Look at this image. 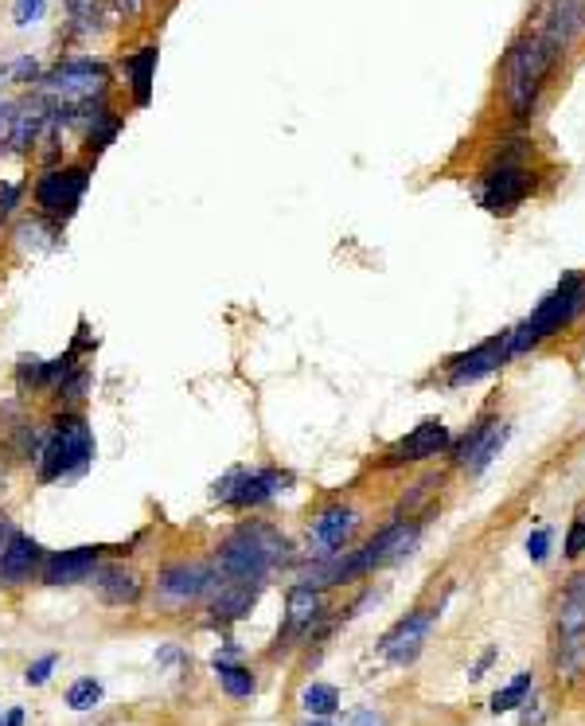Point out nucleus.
I'll return each instance as SVG.
<instances>
[{
  "mask_svg": "<svg viewBox=\"0 0 585 726\" xmlns=\"http://www.w3.org/2000/svg\"><path fill=\"white\" fill-rule=\"evenodd\" d=\"M289 543L273 523L242 520L231 528L211 554V570L219 582H247V587H265V578L289 562Z\"/></svg>",
  "mask_w": 585,
  "mask_h": 726,
  "instance_id": "1",
  "label": "nucleus"
},
{
  "mask_svg": "<svg viewBox=\"0 0 585 726\" xmlns=\"http://www.w3.org/2000/svg\"><path fill=\"white\" fill-rule=\"evenodd\" d=\"M94 465V426L86 422L83 411H59L48 422L43 434V449L35 457V480L40 485H55V480L83 477Z\"/></svg>",
  "mask_w": 585,
  "mask_h": 726,
  "instance_id": "2",
  "label": "nucleus"
},
{
  "mask_svg": "<svg viewBox=\"0 0 585 726\" xmlns=\"http://www.w3.org/2000/svg\"><path fill=\"white\" fill-rule=\"evenodd\" d=\"M35 94L48 102L51 114L71 117L109 102V66L102 59H63L35 83Z\"/></svg>",
  "mask_w": 585,
  "mask_h": 726,
  "instance_id": "3",
  "label": "nucleus"
},
{
  "mask_svg": "<svg viewBox=\"0 0 585 726\" xmlns=\"http://www.w3.org/2000/svg\"><path fill=\"white\" fill-rule=\"evenodd\" d=\"M554 59H558V51H554L543 35L520 40L508 51V63H503V91H508V106L515 117H531L539 94H543L546 75L554 71Z\"/></svg>",
  "mask_w": 585,
  "mask_h": 726,
  "instance_id": "4",
  "label": "nucleus"
},
{
  "mask_svg": "<svg viewBox=\"0 0 585 726\" xmlns=\"http://www.w3.org/2000/svg\"><path fill=\"white\" fill-rule=\"evenodd\" d=\"M293 488V473L278 469V465H258V469H227L223 477L211 485V500L219 508H231V512H254V508H265L278 496H285Z\"/></svg>",
  "mask_w": 585,
  "mask_h": 726,
  "instance_id": "5",
  "label": "nucleus"
},
{
  "mask_svg": "<svg viewBox=\"0 0 585 726\" xmlns=\"http://www.w3.org/2000/svg\"><path fill=\"white\" fill-rule=\"evenodd\" d=\"M582 305H585V281L577 278V273H566L551 298H546L520 329L508 332V355H520V352H527V348H535L539 340L562 332L577 313H582Z\"/></svg>",
  "mask_w": 585,
  "mask_h": 726,
  "instance_id": "6",
  "label": "nucleus"
},
{
  "mask_svg": "<svg viewBox=\"0 0 585 726\" xmlns=\"http://www.w3.org/2000/svg\"><path fill=\"white\" fill-rule=\"evenodd\" d=\"M86 191H91V165L86 160L83 165H48L35 176V188H32L35 215L63 231L75 219L79 207H83Z\"/></svg>",
  "mask_w": 585,
  "mask_h": 726,
  "instance_id": "7",
  "label": "nucleus"
},
{
  "mask_svg": "<svg viewBox=\"0 0 585 726\" xmlns=\"http://www.w3.org/2000/svg\"><path fill=\"white\" fill-rule=\"evenodd\" d=\"M531 188H535V173H531L520 157H500L492 168H484V176H480L477 199L484 211L511 215L523 199H527Z\"/></svg>",
  "mask_w": 585,
  "mask_h": 726,
  "instance_id": "8",
  "label": "nucleus"
},
{
  "mask_svg": "<svg viewBox=\"0 0 585 726\" xmlns=\"http://www.w3.org/2000/svg\"><path fill=\"white\" fill-rule=\"evenodd\" d=\"M219 587L211 562H168L157 574V602L165 610H188L196 602H207Z\"/></svg>",
  "mask_w": 585,
  "mask_h": 726,
  "instance_id": "9",
  "label": "nucleus"
},
{
  "mask_svg": "<svg viewBox=\"0 0 585 726\" xmlns=\"http://www.w3.org/2000/svg\"><path fill=\"white\" fill-rule=\"evenodd\" d=\"M585 649V574L570 578L558 598V664L574 668Z\"/></svg>",
  "mask_w": 585,
  "mask_h": 726,
  "instance_id": "10",
  "label": "nucleus"
},
{
  "mask_svg": "<svg viewBox=\"0 0 585 726\" xmlns=\"http://www.w3.org/2000/svg\"><path fill=\"white\" fill-rule=\"evenodd\" d=\"M433 621H437L433 610L406 613L403 621H395V625L383 633L379 652L390 664H398V668H403V664H414L421 656V649H426V636H429V629H433Z\"/></svg>",
  "mask_w": 585,
  "mask_h": 726,
  "instance_id": "11",
  "label": "nucleus"
},
{
  "mask_svg": "<svg viewBox=\"0 0 585 726\" xmlns=\"http://www.w3.org/2000/svg\"><path fill=\"white\" fill-rule=\"evenodd\" d=\"M106 547H71V551H51L43 554L40 582L43 587H79L86 578H94V570L102 567Z\"/></svg>",
  "mask_w": 585,
  "mask_h": 726,
  "instance_id": "12",
  "label": "nucleus"
},
{
  "mask_svg": "<svg viewBox=\"0 0 585 726\" xmlns=\"http://www.w3.org/2000/svg\"><path fill=\"white\" fill-rule=\"evenodd\" d=\"M324 613V598L316 587H305V582H297V587L289 590L285 598V621H281V633H278V644H273V656H278L281 649H289V641H301V636L309 633V629L321 621Z\"/></svg>",
  "mask_w": 585,
  "mask_h": 726,
  "instance_id": "13",
  "label": "nucleus"
},
{
  "mask_svg": "<svg viewBox=\"0 0 585 726\" xmlns=\"http://www.w3.org/2000/svg\"><path fill=\"white\" fill-rule=\"evenodd\" d=\"M508 360H511V355H508V332H500V336L477 344L472 352L449 360V387H469V383H477V380H484V375L500 372Z\"/></svg>",
  "mask_w": 585,
  "mask_h": 726,
  "instance_id": "14",
  "label": "nucleus"
},
{
  "mask_svg": "<svg viewBox=\"0 0 585 726\" xmlns=\"http://www.w3.org/2000/svg\"><path fill=\"white\" fill-rule=\"evenodd\" d=\"M449 449V426L441 418H426L421 426H414L403 442L383 454V465H410V461H429V457L446 454Z\"/></svg>",
  "mask_w": 585,
  "mask_h": 726,
  "instance_id": "15",
  "label": "nucleus"
},
{
  "mask_svg": "<svg viewBox=\"0 0 585 726\" xmlns=\"http://www.w3.org/2000/svg\"><path fill=\"white\" fill-rule=\"evenodd\" d=\"M503 442H508V422H480L477 429H469V434L457 442L453 461L464 465V469L477 477V473H484L488 465L500 457Z\"/></svg>",
  "mask_w": 585,
  "mask_h": 726,
  "instance_id": "16",
  "label": "nucleus"
},
{
  "mask_svg": "<svg viewBox=\"0 0 585 726\" xmlns=\"http://www.w3.org/2000/svg\"><path fill=\"white\" fill-rule=\"evenodd\" d=\"M43 547L24 531H12L9 543L0 547V587H28L32 578H40Z\"/></svg>",
  "mask_w": 585,
  "mask_h": 726,
  "instance_id": "17",
  "label": "nucleus"
},
{
  "mask_svg": "<svg viewBox=\"0 0 585 726\" xmlns=\"http://www.w3.org/2000/svg\"><path fill=\"white\" fill-rule=\"evenodd\" d=\"M355 523H359V516H355V508H347V504L324 508L313 520V531H309V539H313V559H332V554L344 551Z\"/></svg>",
  "mask_w": 585,
  "mask_h": 726,
  "instance_id": "18",
  "label": "nucleus"
},
{
  "mask_svg": "<svg viewBox=\"0 0 585 726\" xmlns=\"http://www.w3.org/2000/svg\"><path fill=\"white\" fill-rule=\"evenodd\" d=\"M94 590H98V598L106 605H114V610H125V605H137L140 594H145V582H140V574L133 567H125V562H102L98 570H94Z\"/></svg>",
  "mask_w": 585,
  "mask_h": 726,
  "instance_id": "19",
  "label": "nucleus"
},
{
  "mask_svg": "<svg viewBox=\"0 0 585 726\" xmlns=\"http://www.w3.org/2000/svg\"><path fill=\"white\" fill-rule=\"evenodd\" d=\"M262 587H247V582H219L207 598V613L211 625H234V621L250 618V610L258 605Z\"/></svg>",
  "mask_w": 585,
  "mask_h": 726,
  "instance_id": "20",
  "label": "nucleus"
},
{
  "mask_svg": "<svg viewBox=\"0 0 585 726\" xmlns=\"http://www.w3.org/2000/svg\"><path fill=\"white\" fill-rule=\"evenodd\" d=\"M157 59L160 51L153 48V43H145V48L129 51V55L122 59V71H125V86H129L133 94V106H149L153 102V79H157Z\"/></svg>",
  "mask_w": 585,
  "mask_h": 726,
  "instance_id": "21",
  "label": "nucleus"
},
{
  "mask_svg": "<svg viewBox=\"0 0 585 726\" xmlns=\"http://www.w3.org/2000/svg\"><path fill=\"white\" fill-rule=\"evenodd\" d=\"M577 20H582V12H577V0H554L551 17H546V28H543V40L551 43L554 51H562L570 43V35H574Z\"/></svg>",
  "mask_w": 585,
  "mask_h": 726,
  "instance_id": "22",
  "label": "nucleus"
},
{
  "mask_svg": "<svg viewBox=\"0 0 585 726\" xmlns=\"http://www.w3.org/2000/svg\"><path fill=\"white\" fill-rule=\"evenodd\" d=\"M66 12H71V20H66V32L79 35V40L102 32V17H106L102 0H66Z\"/></svg>",
  "mask_w": 585,
  "mask_h": 726,
  "instance_id": "23",
  "label": "nucleus"
},
{
  "mask_svg": "<svg viewBox=\"0 0 585 726\" xmlns=\"http://www.w3.org/2000/svg\"><path fill=\"white\" fill-rule=\"evenodd\" d=\"M215 680H219V687H223V692L231 695V699H250V695L258 692L254 672H250L247 664H239V661L215 664Z\"/></svg>",
  "mask_w": 585,
  "mask_h": 726,
  "instance_id": "24",
  "label": "nucleus"
},
{
  "mask_svg": "<svg viewBox=\"0 0 585 726\" xmlns=\"http://www.w3.org/2000/svg\"><path fill=\"white\" fill-rule=\"evenodd\" d=\"M301 711L313 718H328L339 711V692L332 684H309L305 692H301Z\"/></svg>",
  "mask_w": 585,
  "mask_h": 726,
  "instance_id": "25",
  "label": "nucleus"
},
{
  "mask_svg": "<svg viewBox=\"0 0 585 726\" xmlns=\"http://www.w3.org/2000/svg\"><path fill=\"white\" fill-rule=\"evenodd\" d=\"M48 387V360L40 355H20L17 360V391L20 395H40Z\"/></svg>",
  "mask_w": 585,
  "mask_h": 726,
  "instance_id": "26",
  "label": "nucleus"
},
{
  "mask_svg": "<svg viewBox=\"0 0 585 726\" xmlns=\"http://www.w3.org/2000/svg\"><path fill=\"white\" fill-rule=\"evenodd\" d=\"M102 703V680L94 676H79L75 684L66 687V707L71 711H91Z\"/></svg>",
  "mask_w": 585,
  "mask_h": 726,
  "instance_id": "27",
  "label": "nucleus"
},
{
  "mask_svg": "<svg viewBox=\"0 0 585 726\" xmlns=\"http://www.w3.org/2000/svg\"><path fill=\"white\" fill-rule=\"evenodd\" d=\"M527 692H531V672H520V676L511 680L508 687H500V692L492 695V711H495V715H503V711L523 707V699H527Z\"/></svg>",
  "mask_w": 585,
  "mask_h": 726,
  "instance_id": "28",
  "label": "nucleus"
},
{
  "mask_svg": "<svg viewBox=\"0 0 585 726\" xmlns=\"http://www.w3.org/2000/svg\"><path fill=\"white\" fill-rule=\"evenodd\" d=\"M48 17V0H12V24L32 28Z\"/></svg>",
  "mask_w": 585,
  "mask_h": 726,
  "instance_id": "29",
  "label": "nucleus"
},
{
  "mask_svg": "<svg viewBox=\"0 0 585 726\" xmlns=\"http://www.w3.org/2000/svg\"><path fill=\"white\" fill-rule=\"evenodd\" d=\"M20 199H24V184L20 180H0V224H9L17 215Z\"/></svg>",
  "mask_w": 585,
  "mask_h": 726,
  "instance_id": "30",
  "label": "nucleus"
},
{
  "mask_svg": "<svg viewBox=\"0 0 585 726\" xmlns=\"http://www.w3.org/2000/svg\"><path fill=\"white\" fill-rule=\"evenodd\" d=\"M55 664H59V656L55 652H48V656H40L35 664H28V672H24V684L28 687H43L51 680V672H55Z\"/></svg>",
  "mask_w": 585,
  "mask_h": 726,
  "instance_id": "31",
  "label": "nucleus"
},
{
  "mask_svg": "<svg viewBox=\"0 0 585 726\" xmlns=\"http://www.w3.org/2000/svg\"><path fill=\"white\" fill-rule=\"evenodd\" d=\"M12 122H17V102H0V157H4V149H9Z\"/></svg>",
  "mask_w": 585,
  "mask_h": 726,
  "instance_id": "32",
  "label": "nucleus"
},
{
  "mask_svg": "<svg viewBox=\"0 0 585 726\" xmlns=\"http://www.w3.org/2000/svg\"><path fill=\"white\" fill-rule=\"evenodd\" d=\"M106 9L114 12L117 20H137L145 12V0H106Z\"/></svg>",
  "mask_w": 585,
  "mask_h": 726,
  "instance_id": "33",
  "label": "nucleus"
},
{
  "mask_svg": "<svg viewBox=\"0 0 585 726\" xmlns=\"http://www.w3.org/2000/svg\"><path fill=\"white\" fill-rule=\"evenodd\" d=\"M546 551H551V531H546V528L531 531V539H527V554H531V562H543V559H546Z\"/></svg>",
  "mask_w": 585,
  "mask_h": 726,
  "instance_id": "34",
  "label": "nucleus"
},
{
  "mask_svg": "<svg viewBox=\"0 0 585 726\" xmlns=\"http://www.w3.org/2000/svg\"><path fill=\"white\" fill-rule=\"evenodd\" d=\"M585 551V520H577L574 528H570V539H566V554L570 559H577V554Z\"/></svg>",
  "mask_w": 585,
  "mask_h": 726,
  "instance_id": "35",
  "label": "nucleus"
},
{
  "mask_svg": "<svg viewBox=\"0 0 585 726\" xmlns=\"http://www.w3.org/2000/svg\"><path fill=\"white\" fill-rule=\"evenodd\" d=\"M492 661H495V649H488L484 656H480V661H477V668L469 672V680H480V676H484V672H488V664H492Z\"/></svg>",
  "mask_w": 585,
  "mask_h": 726,
  "instance_id": "36",
  "label": "nucleus"
},
{
  "mask_svg": "<svg viewBox=\"0 0 585 726\" xmlns=\"http://www.w3.org/2000/svg\"><path fill=\"white\" fill-rule=\"evenodd\" d=\"M352 726H383V718L375 715V711H359V715L352 718Z\"/></svg>",
  "mask_w": 585,
  "mask_h": 726,
  "instance_id": "37",
  "label": "nucleus"
},
{
  "mask_svg": "<svg viewBox=\"0 0 585 726\" xmlns=\"http://www.w3.org/2000/svg\"><path fill=\"white\" fill-rule=\"evenodd\" d=\"M0 726H24V707H9V715L0 718Z\"/></svg>",
  "mask_w": 585,
  "mask_h": 726,
  "instance_id": "38",
  "label": "nucleus"
},
{
  "mask_svg": "<svg viewBox=\"0 0 585 726\" xmlns=\"http://www.w3.org/2000/svg\"><path fill=\"white\" fill-rule=\"evenodd\" d=\"M12 531H17V528H12V516H9V512H0V547L9 543Z\"/></svg>",
  "mask_w": 585,
  "mask_h": 726,
  "instance_id": "39",
  "label": "nucleus"
},
{
  "mask_svg": "<svg viewBox=\"0 0 585 726\" xmlns=\"http://www.w3.org/2000/svg\"><path fill=\"white\" fill-rule=\"evenodd\" d=\"M309 726H328V723H309Z\"/></svg>",
  "mask_w": 585,
  "mask_h": 726,
  "instance_id": "40",
  "label": "nucleus"
},
{
  "mask_svg": "<svg viewBox=\"0 0 585 726\" xmlns=\"http://www.w3.org/2000/svg\"><path fill=\"white\" fill-rule=\"evenodd\" d=\"M0 480H4V473H0Z\"/></svg>",
  "mask_w": 585,
  "mask_h": 726,
  "instance_id": "41",
  "label": "nucleus"
}]
</instances>
